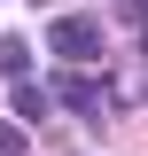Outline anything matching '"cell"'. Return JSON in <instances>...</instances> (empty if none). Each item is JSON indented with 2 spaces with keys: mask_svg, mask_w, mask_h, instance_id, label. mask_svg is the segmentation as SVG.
Returning <instances> with one entry per match:
<instances>
[{
  "mask_svg": "<svg viewBox=\"0 0 148 156\" xmlns=\"http://www.w3.org/2000/svg\"><path fill=\"white\" fill-rule=\"evenodd\" d=\"M47 47H55V62H93L101 55V23L93 16H55L47 23Z\"/></svg>",
  "mask_w": 148,
  "mask_h": 156,
  "instance_id": "1",
  "label": "cell"
},
{
  "mask_svg": "<svg viewBox=\"0 0 148 156\" xmlns=\"http://www.w3.org/2000/svg\"><path fill=\"white\" fill-rule=\"evenodd\" d=\"M0 156H23V133H16V125H0Z\"/></svg>",
  "mask_w": 148,
  "mask_h": 156,
  "instance_id": "5",
  "label": "cell"
},
{
  "mask_svg": "<svg viewBox=\"0 0 148 156\" xmlns=\"http://www.w3.org/2000/svg\"><path fill=\"white\" fill-rule=\"evenodd\" d=\"M140 55H148V39H140Z\"/></svg>",
  "mask_w": 148,
  "mask_h": 156,
  "instance_id": "7",
  "label": "cell"
},
{
  "mask_svg": "<svg viewBox=\"0 0 148 156\" xmlns=\"http://www.w3.org/2000/svg\"><path fill=\"white\" fill-rule=\"evenodd\" d=\"M55 94H62V101H70V109H93V78H62Z\"/></svg>",
  "mask_w": 148,
  "mask_h": 156,
  "instance_id": "4",
  "label": "cell"
},
{
  "mask_svg": "<svg viewBox=\"0 0 148 156\" xmlns=\"http://www.w3.org/2000/svg\"><path fill=\"white\" fill-rule=\"evenodd\" d=\"M47 101H55L47 86H16V117H47Z\"/></svg>",
  "mask_w": 148,
  "mask_h": 156,
  "instance_id": "2",
  "label": "cell"
},
{
  "mask_svg": "<svg viewBox=\"0 0 148 156\" xmlns=\"http://www.w3.org/2000/svg\"><path fill=\"white\" fill-rule=\"evenodd\" d=\"M117 16H125V23H148V0H117Z\"/></svg>",
  "mask_w": 148,
  "mask_h": 156,
  "instance_id": "6",
  "label": "cell"
},
{
  "mask_svg": "<svg viewBox=\"0 0 148 156\" xmlns=\"http://www.w3.org/2000/svg\"><path fill=\"white\" fill-rule=\"evenodd\" d=\"M23 62H31V47H23V39H0V70L23 78Z\"/></svg>",
  "mask_w": 148,
  "mask_h": 156,
  "instance_id": "3",
  "label": "cell"
}]
</instances>
